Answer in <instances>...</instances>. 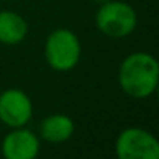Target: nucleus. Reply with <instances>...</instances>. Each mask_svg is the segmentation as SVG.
<instances>
[{
	"label": "nucleus",
	"mask_w": 159,
	"mask_h": 159,
	"mask_svg": "<svg viewBox=\"0 0 159 159\" xmlns=\"http://www.w3.org/2000/svg\"><path fill=\"white\" fill-rule=\"evenodd\" d=\"M120 90L131 99H147L159 84V60L150 53L134 51L124 57L117 71Z\"/></svg>",
	"instance_id": "1"
},
{
	"label": "nucleus",
	"mask_w": 159,
	"mask_h": 159,
	"mask_svg": "<svg viewBox=\"0 0 159 159\" xmlns=\"http://www.w3.org/2000/svg\"><path fill=\"white\" fill-rule=\"evenodd\" d=\"M43 56L48 66L57 73L74 70L82 57V43L79 36L70 28L53 30L43 45Z\"/></svg>",
	"instance_id": "2"
},
{
	"label": "nucleus",
	"mask_w": 159,
	"mask_h": 159,
	"mask_svg": "<svg viewBox=\"0 0 159 159\" xmlns=\"http://www.w3.org/2000/svg\"><path fill=\"white\" fill-rule=\"evenodd\" d=\"M94 23L99 33L110 39H125L131 36L138 26V14L134 8L122 0H108L99 5Z\"/></svg>",
	"instance_id": "3"
},
{
	"label": "nucleus",
	"mask_w": 159,
	"mask_h": 159,
	"mask_svg": "<svg viewBox=\"0 0 159 159\" xmlns=\"http://www.w3.org/2000/svg\"><path fill=\"white\" fill-rule=\"evenodd\" d=\"M117 159H159V139L142 127L124 128L114 142Z\"/></svg>",
	"instance_id": "4"
},
{
	"label": "nucleus",
	"mask_w": 159,
	"mask_h": 159,
	"mask_svg": "<svg viewBox=\"0 0 159 159\" xmlns=\"http://www.w3.org/2000/svg\"><path fill=\"white\" fill-rule=\"evenodd\" d=\"M34 116L31 98L20 88H6L0 93V122L11 128L26 127Z\"/></svg>",
	"instance_id": "5"
},
{
	"label": "nucleus",
	"mask_w": 159,
	"mask_h": 159,
	"mask_svg": "<svg viewBox=\"0 0 159 159\" xmlns=\"http://www.w3.org/2000/svg\"><path fill=\"white\" fill-rule=\"evenodd\" d=\"M3 159H37L40 153V138L26 127L11 128L0 144Z\"/></svg>",
	"instance_id": "6"
},
{
	"label": "nucleus",
	"mask_w": 159,
	"mask_h": 159,
	"mask_svg": "<svg viewBox=\"0 0 159 159\" xmlns=\"http://www.w3.org/2000/svg\"><path fill=\"white\" fill-rule=\"evenodd\" d=\"M76 124L65 113H53L43 117L39 124V138L48 144H63L73 138Z\"/></svg>",
	"instance_id": "7"
},
{
	"label": "nucleus",
	"mask_w": 159,
	"mask_h": 159,
	"mask_svg": "<svg viewBox=\"0 0 159 159\" xmlns=\"http://www.w3.org/2000/svg\"><path fill=\"white\" fill-rule=\"evenodd\" d=\"M28 36V23L23 16L11 9L0 11V43L14 47Z\"/></svg>",
	"instance_id": "8"
},
{
	"label": "nucleus",
	"mask_w": 159,
	"mask_h": 159,
	"mask_svg": "<svg viewBox=\"0 0 159 159\" xmlns=\"http://www.w3.org/2000/svg\"><path fill=\"white\" fill-rule=\"evenodd\" d=\"M93 2H96V3H99V5H102V3H105L108 0H93Z\"/></svg>",
	"instance_id": "9"
},
{
	"label": "nucleus",
	"mask_w": 159,
	"mask_h": 159,
	"mask_svg": "<svg viewBox=\"0 0 159 159\" xmlns=\"http://www.w3.org/2000/svg\"><path fill=\"white\" fill-rule=\"evenodd\" d=\"M155 94L158 96V101H159V84H158V87H156V91H155Z\"/></svg>",
	"instance_id": "10"
},
{
	"label": "nucleus",
	"mask_w": 159,
	"mask_h": 159,
	"mask_svg": "<svg viewBox=\"0 0 159 159\" xmlns=\"http://www.w3.org/2000/svg\"><path fill=\"white\" fill-rule=\"evenodd\" d=\"M0 2H12V0H0Z\"/></svg>",
	"instance_id": "11"
},
{
	"label": "nucleus",
	"mask_w": 159,
	"mask_h": 159,
	"mask_svg": "<svg viewBox=\"0 0 159 159\" xmlns=\"http://www.w3.org/2000/svg\"><path fill=\"white\" fill-rule=\"evenodd\" d=\"M53 159H59V158H53Z\"/></svg>",
	"instance_id": "12"
}]
</instances>
